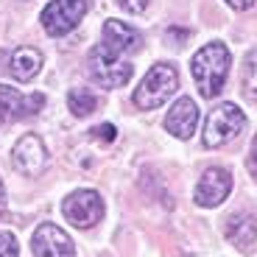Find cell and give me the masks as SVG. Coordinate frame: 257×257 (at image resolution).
Segmentation results:
<instances>
[{"mask_svg": "<svg viewBox=\"0 0 257 257\" xmlns=\"http://www.w3.org/2000/svg\"><path fill=\"white\" fill-rule=\"evenodd\" d=\"M87 67H90L92 81L101 84V87H106V90L123 87V84H126L128 78H132V73H135V67H132V64L123 62V59L117 56V53H112L106 45L92 48Z\"/></svg>", "mask_w": 257, "mask_h": 257, "instance_id": "cell-4", "label": "cell"}, {"mask_svg": "<svg viewBox=\"0 0 257 257\" xmlns=\"http://www.w3.org/2000/svg\"><path fill=\"white\" fill-rule=\"evenodd\" d=\"M226 240L235 243L240 251H249L257 240V221L251 218L249 212H235L226 221Z\"/></svg>", "mask_w": 257, "mask_h": 257, "instance_id": "cell-13", "label": "cell"}, {"mask_svg": "<svg viewBox=\"0 0 257 257\" xmlns=\"http://www.w3.org/2000/svg\"><path fill=\"white\" fill-rule=\"evenodd\" d=\"M117 3H120L128 14H143L148 9V3H151V0H117Z\"/></svg>", "mask_w": 257, "mask_h": 257, "instance_id": "cell-19", "label": "cell"}, {"mask_svg": "<svg viewBox=\"0 0 257 257\" xmlns=\"http://www.w3.org/2000/svg\"><path fill=\"white\" fill-rule=\"evenodd\" d=\"M179 87V73L171 62H157L151 70L146 73V78L140 81V87L135 90V103L140 109H157L168 98L176 92Z\"/></svg>", "mask_w": 257, "mask_h": 257, "instance_id": "cell-2", "label": "cell"}, {"mask_svg": "<svg viewBox=\"0 0 257 257\" xmlns=\"http://www.w3.org/2000/svg\"><path fill=\"white\" fill-rule=\"evenodd\" d=\"M243 128H246L243 109L235 106V103H218V106L207 115L204 137H201V140H204L207 148H221L229 140H235Z\"/></svg>", "mask_w": 257, "mask_h": 257, "instance_id": "cell-3", "label": "cell"}, {"mask_svg": "<svg viewBox=\"0 0 257 257\" xmlns=\"http://www.w3.org/2000/svg\"><path fill=\"white\" fill-rule=\"evenodd\" d=\"M226 3H229V6L235 9V12H246V9L254 6V0H226Z\"/></svg>", "mask_w": 257, "mask_h": 257, "instance_id": "cell-21", "label": "cell"}, {"mask_svg": "<svg viewBox=\"0 0 257 257\" xmlns=\"http://www.w3.org/2000/svg\"><path fill=\"white\" fill-rule=\"evenodd\" d=\"M229 64H232V56L224 42H210L201 51H196V56L190 59V73L201 98H215L224 90V81L229 76Z\"/></svg>", "mask_w": 257, "mask_h": 257, "instance_id": "cell-1", "label": "cell"}, {"mask_svg": "<svg viewBox=\"0 0 257 257\" xmlns=\"http://www.w3.org/2000/svg\"><path fill=\"white\" fill-rule=\"evenodd\" d=\"M103 45L109 48L112 53L123 56V53L135 51V48L140 45V37H137L135 28H128L120 20H106V23H103Z\"/></svg>", "mask_w": 257, "mask_h": 257, "instance_id": "cell-12", "label": "cell"}, {"mask_svg": "<svg viewBox=\"0 0 257 257\" xmlns=\"http://www.w3.org/2000/svg\"><path fill=\"white\" fill-rule=\"evenodd\" d=\"M6 210V190H3V182H0V212Z\"/></svg>", "mask_w": 257, "mask_h": 257, "instance_id": "cell-22", "label": "cell"}, {"mask_svg": "<svg viewBox=\"0 0 257 257\" xmlns=\"http://www.w3.org/2000/svg\"><path fill=\"white\" fill-rule=\"evenodd\" d=\"M87 14V0H51L42 9V28L48 37H64L78 26Z\"/></svg>", "mask_w": 257, "mask_h": 257, "instance_id": "cell-5", "label": "cell"}, {"mask_svg": "<svg viewBox=\"0 0 257 257\" xmlns=\"http://www.w3.org/2000/svg\"><path fill=\"white\" fill-rule=\"evenodd\" d=\"M232 190V174L226 168H207L201 174L196 193H193V201L199 207H218L221 201H226Z\"/></svg>", "mask_w": 257, "mask_h": 257, "instance_id": "cell-9", "label": "cell"}, {"mask_svg": "<svg viewBox=\"0 0 257 257\" xmlns=\"http://www.w3.org/2000/svg\"><path fill=\"white\" fill-rule=\"evenodd\" d=\"M246 168H249V174L257 179V135L251 140V148H249V160H246Z\"/></svg>", "mask_w": 257, "mask_h": 257, "instance_id": "cell-20", "label": "cell"}, {"mask_svg": "<svg viewBox=\"0 0 257 257\" xmlns=\"http://www.w3.org/2000/svg\"><path fill=\"white\" fill-rule=\"evenodd\" d=\"M64 218L78 229H90L103 218V199L95 190H76L70 193L62 204Z\"/></svg>", "mask_w": 257, "mask_h": 257, "instance_id": "cell-6", "label": "cell"}, {"mask_svg": "<svg viewBox=\"0 0 257 257\" xmlns=\"http://www.w3.org/2000/svg\"><path fill=\"white\" fill-rule=\"evenodd\" d=\"M240 84H243V95L257 103V48H251V51L246 53V59H243V78H240Z\"/></svg>", "mask_w": 257, "mask_h": 257, "instance_id": "cell-16", "label": "cell"}, {"mask_svg": "<svg viewBox=\"0 0 257 257\" xmlns=\"http://www.w3.org/2000/svg\"><path fill=\"white\" fill-rule=\"evenodd\" d=\"M0 257H20L17 238L12 232H0Z\"/></svg>", "mask_w": 257, "mask_h": 257, "instance_id": "cell-17", "label": "cell"}, {"mask_svg": "<svg viewBox=\"0 0 257 257\" xmlns=\"http://www.w3.org/2000/svg\"><path fill=\"white\" fill-rule=\"evenodd\" d=\"M12 165L23 176H39L48 168V148L39 135H23L12 148Z\"/></svg>", "mask_w": 257, "mask_h": 257, "instance_id": "cell-7", "label": "cell"}, {"mask_svg": "<svg viewBox=\"0 0 257 257\" xmlns=\"http://www.w3.org/2000/svg\"><path fill=\"white\" fill-rule=\"evenodd\" d=\"M199 126V106L193 98H179V101L168 109L165 115V128L168 135L179 137V140H190Z\"/></svg>", "mask_w": 257, "mask_h": 257, "instance_id": "cell-11", "label": "cell"}, {"mask_svg": "<svg viewBox=\"0 0 257 257\" xmlns=\"http://www.w3.org/2000/svg\"><path fill=\"white\" fill-rule=\"evenodd\" d=\"M12 76L17 81H31L39 70H42V53L37 48H17L12 56Z\"/></svg>", "mask_w": 257, "mask_h": 257, "instance_id": "cell-14", "label": "cell"}, {"mask_svg": "<svg viewBox=\"0 0 257 257\" xmlns=\"http://www.w3.org/2000/svg\"><path fill=\"white\" fill-rule=\"evenodd\" d=\"M31 251L37 257H76L73 238L56 224H39L34 229Z\"/></svg>", "mask_w": 257, "mask_h": 257, "instance_id": "cell-8", "label": "cell"}, {"mask_svg": "<svg viewBox=\"0 0 257 257\" xmlns=\"http://www.w3.org/2000/svg\"><path fill=\"white\" fill-rule=\"evenodd\" d=\"M90 135H92V140H98V143H112L117 137V128L112 126V123H101V126L90 128Z\"/></svg>", "mask_w": 257, "mask_h": 257, "instance_id": "cell-18", "label": "cell"}, {"mask_svg": "<svg viewBox=\"0 0 257 257\" xmlns=\"http://www.w3.org/2000/svg\"><path fill=\"white\" fill-rule=\"evenodd\" d=\"M67 106H70V112L76 117H87V115L95 112L98 98L92 95L90 90H70V95H67Z\"/></svg>", "mask_w": 257, "mask_h": 257, "instance_id": "cell-15", "label": "cell"}, {"mask_svg": "<svg viewBox=\"0 0 257 257\" xmlns=\"http://www.w3.org/2000/svg\"><path fill=\"white\" fill-rule=\"evenodd\" d=\"M45 106V95L34 92V95H20L17 90L0 84V120H20V117L39 115Z\"/></svg>", "mask_w": 257, "mask_h": 257, "instance_id": "cell-10", "label": "cell"}]
</instances>
